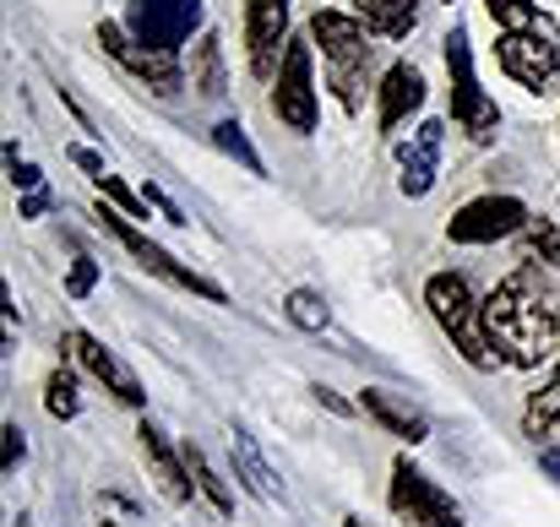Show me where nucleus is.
Wrapping results in <instances>:
<instances>
[{"mask_svg": "<svg viewBox=\"0 0 560 527\" xmlns=\"http://www.w3.org/2000/svg\"><path fill=\"white\" fill-rule=\"evenodd\" d=\"M71 164H82L88 175H104V159H98L93 148H71Z\"/></svg>", "mask_w": 560, "mask_h": 527, "instance_id": "obj_33", "label": "nucleus"}, {"mask_svg": "<svg viewBox=\"0 0 560 527\" xmlns=\"http://www.w3.org/2000/svg\"><path fill=\"white\" fill-rule=\"evenodd\" d=\"M386 501H392V512H397L402 527H463L457 501H452L430 473H419L408 457L392 462V490H386Z\"/></svg>", "mask_w": 560, "mask_h": 527, "instance_id": "obj_5", "label": "nucleus"}, {"mask_svg": "<svg viewBox=\"0 0 560 527\" xmlns=\"http://www.w3.org/2000/svg\"><path fill=\"white\" fill-rule=\"evenodd\" d=\"M354 11L381 38H408L419 27V0H354Z\"/></svg>", "mask_w": 560, "mask_h": 527, "instance_id": "obj_19", "label": "nucleus"}, {"mask_svg": "<svg viewBox=\"0 0 560 527\" xmlns=\"http://www.w3.org/2000/svg\"><path fill=\"white\" fill-rule=\"evenodd\" d=\"M142 196H148V201H153V207H159V212H164V218H170V223H186V212H180V207H175V201H170V196H164V190H159V185H148V190H142Z\"/></svg>", "mask_w": 560, "mask_h": 527, "instance_id": "obj_32", "label": "nucleus"}, {"mask_svg": "<svg viewBox=\"0 0 560 527\" xmlns=\"http://www.w3.org/2000/svg\"><path fill=\"white\" fill-rule=\"evenodd\" d=\"M5 175H11V185H22V190H38V169L27 159H16V148H5Z\"/></svg>", "mask_w": 560, "mask_h": 527, "instance_id": "obj_31", "label": "nucleus"}, {"mask_svg": "<svg viewBox=\"0 0 560 527\" xmlns=\"http://www.w3.org/2000/svg\"><path fill=\"white\" fill-rule=\"evenodd\" d=\"M343 527H365V523H360V517H349V523H343Z\"/></svg>", "mask_w": 560, "mask_h": 527, "instance_id": "obj_37", "label": "nucleus"}, {"mask_svg": "<svg viewBox=\"0 0 560 527\" xmlns=\"http://www.w3.org/2000/svg\"><path fill=\"white\" fill-rule=\"evenodd\" d=\"M485 332L506 364L539 370L560 343V289L539 267H517L485 300Z\"/></svg>", "mask_w": 560, "mask_h": 527, "instance_id": "obj_1", "label": "nucleus"}, {"mask_svg": "<svg viewBox=\"0 0 560 527\" xmlns=\"http://www.w3.org/2000/svg\"><path fill=\"white\" fill-rule=\"evenodd\" d=\"M360 408L371 413V419H375V424H381V430H392V435H402L408 446H419V441L430 435V424H424V413H413V408H408V402H397L392 391H375V386H365V391H360Z\"/></svg>", "mask_w": 560, "mask_h": 527, "instance_id": "obj_17", "label": "nucleus"}, {"mask_svg": "<svg viewBox=\"0 0 560 527\" xmlns=\"http://www.w3.org/2000/svg\"><path fill=\"white\" fill-rule=\"evenodd\" d=\"M44 207H49V196H44V190H27V201H22V218H38Z\"/></svg>", "mask_w": 560, "mask_h": 527, "instance_id": "obj_35", "label": "nucleus"}, {"mask_svg": "<svg viewBox=\"0 0 560 527\" xmlns=\"http://www.w3.org/2000/svg\"><path fill=\"white\" fill-rule=\"evenodd\" d=\"M441 142H446V126L441 120H424L408 142H397V190L402 196H430V185L441 175Z\"/></svg>", "mask_w": 560, "mask_h": 527, "instance_id": "obj_14", "label": "nucleus"}, {"mask_svg": "<svg viewBox=\"0 0 560 527\" xmlns=\"http://www.w3.org/2000/svg\"><path fill=\"white\" fill-rule=\"evenodd\" d=\"M196 27H201V0H131L126 11V33L153 49H180Z\"/></svg>", "mask_w": 560, "mask_h": 527, "instance_id": "obj_9", "label": "nucleus"}, {"mask_svg": "<svg viewBox=\"0 0 560 527\" xmlns=\"http://www.w3.org/2000/svg\"><path fill=\"white\" fill-rule=\"evenodd\" d=\"M311 44H322L343 109H360L365 104V87H371V27H365V16L316 11L311 16Z\"/></svg>", "mask_w": 560, "mask_h": 527, "instance_id": "obj_2", "label": "nucleus"}, {"mask_svg": "<svg viewBox=\"0 0 560 527\" xmlns=\"http://www.w3.org/2000/svg\"><path fill=\"white\" fill-rule=\"evenodd\" d=\"M289 49V0H245V55L261 82L278 77Z\"/></svg>", "mask_w": 560, "mask_h": 527, "instance_id": "obj_10", "label": "nucleus"}, {"mask_svg": "<svg viewBox=\"0 0 560 527\" xmlns=\"http://www.w3.org/2000/svg\"><path fill=\"white\" fill-rule=\"evenodd\" d=\"M212 142H218L229 159H240L250 175H261V153L250 148V137H245V126H240V120H218V126H212Z\"/></svg>", "mask_w": 560, "mask_h": 527, "instance_id": "obj_24", "label": "nucleus"}, {"mask_svg": "<svg viewBox=\"0 0 560 527\" xmlns=\"http://www.w3.org/2000/svg\"><path fill=\"white\" fill-rule=\"evenodd\" d=\"M528 218H534V212H528L517 196H479V201H468V207L452 212L446 234H452V245H495V239L523 234Z\"/></svg>", "mask_w": 560, "mask_h": 527, "instance_id": "obj_8", "label": "nucleus"}, {"mask_svg": "<svg viewBox=\"0 0 560 527\" xmlns=\"http://www.w3.org/2000/svg\"><path fill=\"white\" fill-rule=\"evenodd\" d=\"M93 218H98V229H109V234H115V239H120V245H126V250H131V256H137V261L148 267V272H159L164 283H175V289H190V294H201V300H212V305H223V289H218V283L196 278V272H190V267H180V261H175L170 250H159V245H153V239H148V234H142L137 223H126V212H115V207H98Z\"/></svg>", "mask_w": 560, "mask_h": 527, "instance_id": "obj_6", "label": "nucleus"}, {"mask_svg": "<svg viewBox=\"0 0 560 527\" xmlns=\"http://www.w3.org/2000/svg\"><path fill=\"white\" fill-rule=\"evenodd\" d=\"M424 305H430V316L441 321V332L452 338V349L463 353L474 370H495V364H506L495 343H490V332H485V305L474 300V289L463 283V278H452V272H435L430 283H424Z\"/></svg>", "mask_w": 560, "mask_h": 527, "instance_id": "obj_3", "label": "nucleus"}, {"mask_svg": "<svg viewBox=\"0 0 560 527\" xmlns=\"http://www.w3.org/2000/svg\"><path fill=\"white\" fill-rule=\"evenodd\" d=\"M446 5H452V0H446Z\"/></svg>", "mask_w": 560, "mask_h": 527, "instance_id": "obj_39", "label": "nucleus"}, {"mask_svg": "<svg viewBox=\"0 0 560 527\" xmlns=\"http://www.w3.org/2000/svg\"><path fill=\"white\" fill-rule=\"evenodd\" d=\"M142 457H148V468H153V479H159V490H164L170 501H190V490H196V484H186L190 468H186V457H175V452H170L164 430L142 424Z\"/></svg>", "mask_w": 560, "mask_h": 527, "instance_id": "obj_16", "label": "nucleus"}, {"mask_svg": "<svg viewBox=\"0 0 560 527\" xmlns=\"http://www.w3.org/2000/svg\"><path fill=\"white\" fill-rule=\"evenodd\" d=\"M528 245H534V256L539 261H550V267H560V229L550 223V218H528Z\"/></svg>", "mask_w": 560, "mask_h": 527, "instance_id": "obj_28", "label": "nucleus"}, {"mask_svg": "<svg viewBox=\"0 0 560 527\" xmlns=\"http://www.w3.org/2000/svg\"><path fill=\"white\" fill-rule=\"evenodd\" d=\"M93 185H98V190H104V196H109V201H115L126 218H148V207H153L142 190H131L120 175H93Z\"/></svg>", "mask_w": 560, "mask_h": 527, "instance_id": "obj_27", "label": "nucleus"}, {"mask_svg": "<svg viewBox=\"0 0 560 527\" xmlns=\"http://www.w3.org/2000/svg\"><path fill=\"white\" fill-rule=\"evenodd\" d=\"M501 71L534 93L550 87L560 71V38L556 33H501Z\"/></svg>", "mask_w": 560, "mask_h": 527, "instance_id": "obj_11", "label": "nucleus"}, {"mask_svg": "<svg viewBox=\"0 0 560 527\" xmlns=\"http://www.w3.org/2000/svg\"><path fill=\"white\" fill-rule=\"evenodd\" d=\"M539 462H545V473H550V479H556V484H560V452H545Z\"/></svg>", "mask_w": 560, "mask_h": 527, "instance_id": "obj_36", "label": "nucleus"}, {"mask_svg": "<svg viewBox=\"0 0 560 527\" xmlns=\"http://www.w3.org/2000/svg\"><path fill=\"white\" fill-rule=\"evenodd\" d=\"M0 435H5V457H0V468H5V473H16V468H22V457H27V441H22V430H16V424H5Z\"/></svg>", "mask_w": 560, "mask_h": 527, "instance_id": "obj_30", "label": "nucleus"}, {"mask_svg": "<svg viewBox=\"0 0 560 527\" xmlns=\"http://www.w3.org/2000/svg\"><path fill=\"white\" fill-rule=\"evenodd\" d=\"M180 457H186V468H190V484H196V495H207V506H212L218 517H234V495L223 490V479L212 473V462L201 457V446H186Z\"/></svg>", "mask_w": 560, "mask_h": 527, "instance_id": "obj_20", "label": "nucleus"}, {"mask_svg": "<svg viewBox=\"0 0 560 527\" xmlns=\"http://www.w3.org/2000/svg\"><path fill=\"white\" fill-rule=\"evenodd\" d=\"M104 527H120V523H104Z\"/></svg>", "mask_w": 560, "mask_h": 527, "instance_id": "obj_38", "label": "nucleus"}, {"mask_svg": "<svg viewBox=\"0 0 560 527\" xmlns=\"http://www.w3.org/2000/svg\"><path fill=\"white\" fill-rule=\"evenodd\" d=\"M190 87L201 98H223V49H218V38H201L196 44V55H190Z\"/></svg>", "mask_w": 560, "mask_h": 527, "instance_id": "obj_21", "label": "nucleus"}, {"mask_svg": "<svg viewBox=\"0 0 560 527\" xmlns=\"http://www.w3.org/2000/svg\"><path fill=\"white\" fill-rule=\"evenodd\" d=\"M485 11L495 16L501 33H550V22L539 16L534 0H485Z\"/></svg>", "mask_w": 560, "mask_h": 527, "instance_id": "obj_22", "label": "nucleus"}, {"mask_svg": "<svg viewBox=\"0 0 560 527\" xmlns=\"http://www.w3.org/2000/svg\"><path fill=\"white\" fill-rule=\"evenodd\" d=\"M550 430H560V375L528 402V435H550Z\"/></svg>", "mask_w": 560, "mask_h": 527, "instance_id": "obj_26", "label": "nucleus"}, {"mask_svg": "<svg viewBox=\"0 0 560 527\" xmlns=\"http://www.w3.org/2000/svg\"><path fill=\"white\" fill-rule=\"evenodd\" d=\"M44 408H49L55 419H77L82 391H77V375H71V370H55V375H49V386H44Z\"/></svg>", "mask_w": 560, "mask_h": 527, "instance_id": "obj_25", "label": "nucleus"}, {"mask_svg": "<svg viewBox=\"0 0 560 527\" xmlns=\"http://www.w3.org/2000/svg\"><path fill=\"white\" fill-rule=\"evenodd\" d=\"M375 98H381V104H375L381 131H397L408 115H419V109H424V71H419V66H408V60L386 66V77H381Z\"/></svg>", "mask_w": 560, "mask_h": 527, "instance_id": "obj_15", "label": "nucleus"}, {"mask_svg": "<svg viewBox=\"0 0 560 527\" xmlns=\"http://www.w3.org/2000/svg\"><path fill=\"white\" fill-rule=\"evenodd\" d=\"M316 402H322V408H332V413H354V408H349L338 391H327V386H316Z\"/></svg>", "mask_w": 560, "mask_h": 527, "instance_id": "obj_34", "label": "nucleus"}, {"mask_svg": "<svg viewBox=\"0 0 560 527\" xmlns=\"http://www.w3.org/2000/svg\"><path fill=\"white\" fill-rule=\"evenodd\" d=\"M98 44H104V49H109L131 77L153 82L159 93H175V87H180V60H175V49L137 44V38H126V33H120V22H98Z\"/></svg>", "mask_w": 560, "mask_h": 527, "instance_id": "obj_12", "label": "nucleus"}, {"mask_svg": "<svg viewBox=\"0 0 560 527\" xmlns=\"http://www.w3.org/2000/svg\"><path fill=\"white\" fill-rule=\"evenodd\" d=\"M283 311H289V321H294L300 332H327V321H332V311H327V300H322L316 289H294Z\"/></svg>", "mask_w": 560, "mask_h": 527, "instance_id": "obj_23", "label": "nucleus"}, {"mask_svg": "<svg viewBox=\"0 0 560 527\" xmlns=\"http://www.w3.org/2000/svg\"><path fill=\"white\" fill-rule=\"evenodd\" d=\"M66 349L77 353V364H82L93 380H104V386H109V391H115L126 408H142V397H148V391H142L137 370H131V364H126L115 349H104L93 332H71V338H66Z\"/></svg>", "mask_w": 560, "mask_h": 527, "instance_id": "obj_13", "label": "nucleus"}, {"mask_svg": "<svg viewBox=\"0 0 560 527\" xmlns=\"http://www.w3.org/2000/svg\"><path fill=\"white\" fill-rule=\"evenodd\" d=\"M272 82H278V87H272V115H278L289 131L311 137V131H316V82H311V44H305V38H289L283 66H278Z\"/></svg>", "mask_w": 560, "mask_h": 527, "instance_id": "obj_7", "label": "nucleus"}, {"mask_svg": "<svg viewBox=\"0 0 560 527\" xmlns=\"http://www.w3.org/2000/svg\"><path fill=\"white\" fill-rule=\"evenodd\" d=\"M441 55H446V77H452V120L468 131V142H495L501 109H495V98H490V93L479 87V77H474L468 33H463V27H452V33H446V44H441Z\"/></svg>", "mask_w": 560, "mask_h": 527, "instance_id": "obj_4", "label": "nucleus"}, {"mask_svg": "<svg viewBox=\"0 0 560 527\" xmlns=\"http://www.w3.org/2000/svg\"><path fill=\"white\" fill-rule=\"evenodd\" d=\"M229 457H234V468H240V479L261 495V501H283V484H278V473L267 468V457L256 452V441L245 435V430H234L229 435Z\"/></svg>", "mask_w": 560, "mask_h": 527, "instance_id": "obj_18", "label": "nucleus"}, {"mask_svg": "<svg viewBox=\"0 0 560 527\" xmlns=\"http://www.w3.org/2000/svg\"><path fill=\"white\" fill-rule=\"evenodd\" d=\"M98 289V261L93 256H77V267H71V278H66V294L71 300H88Z\"/></svg>", "mask_w": 560, "mask_h": 527, "instance_id": "obj_29", "label": "nucleus"}]
</instances>
